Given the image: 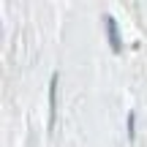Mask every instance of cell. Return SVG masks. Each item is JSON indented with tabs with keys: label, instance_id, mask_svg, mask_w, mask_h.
I'll return each mask as SVG.
<instances>
[{
	"label": "cell",
	"instance_id": "obj_1",
	"mask_svg": "<svg viewBox=\"0 0 147 147\" xmlns=\"http://www.w3.org/2000/svg\"><path fill=\"white\" fill-rule=\"evenodd\" d=\"M106 25H109V38H112V49H115V52H120V41H117V27H115V19H106Z\"/></svg>",
	"mask_w": 147,
	"mask_h": 147
}]
</instances>
